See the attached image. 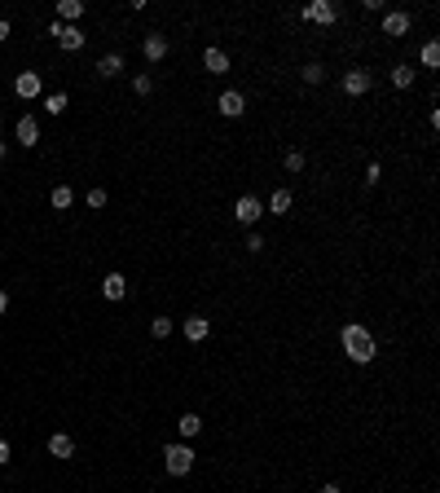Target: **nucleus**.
<instances>
[{"label":"nucleus","instance_id":"nucleus-1","mask_svg":"<svg viewBox=\"0 0 440 493\" xmlns=\"http://www.w3.org/2000/svg\"><path fill=\"white\" fill-rule=\"evenodd\" d=\"M339 348H344V357L352 361V366H370V361L379 357V335H374L366 322H344Z\"/></svg>","mask_w":440,"mask_h":493},{"label":"nucleus","instance_id":"nucleus-2","mask_svg":"<svg viewBox=\"0 0 440 493\" xmlns=\"http://www.w3.org/2000/svg\"><path fill=\"white\" fill-rule=\"evenodd\" d=\"M163 471L168 475H189L194 471V449L189 445H168L163 449Z\"/></svg>","mask_w":440,"mask_h":493},{"label":"nucleus","instance_id":"nucleus-3","mask_svg":"<svg viewBox=\"0 0 440 493\" xmlns=\"http://www.w3.org/2000/svg\"><path fill=\"white\" fill-rule=\"evenodd\" d=\"M48 36H53L67 53H79V48L88 44V36H84V27H67V22H48Z\"/></svg>","mask_w":440,"mask_h":493},{"label":"nucleus","instance_id":"nucleus-4","mask_svg":"<svg viewBox=\"0 0 440 493\" xmlns=\"http://www.w3.org/2000/svg\"><path fill=\"white\" fill-rule=\"evenodd\" d=\"M260 216H265V203H260L255 194H238V199H234V221H238L242 229H251Z\"/></svg>","mask_w":440,"mask_h":493},{"label":"nucleus","instance_id":"nucleus-5","mask_svg":"<svg viewBox=\"0 0 440 493\" xmlns=\"http://www.w3.org/2000/svg\"><path fill=\"white\" fill-rule=\"evenodd\" d=\"M300 18H304V22H313V27H335L339 9L331 5V0H308V5L300 9Z\"/></svg>","mask_w":440,"mask_h":493},{"label":"nucleus","instance_id":"nucleus-6","mask_svg":"<svg viewBox=\"0 0 440 493\" xmlns=\"http://www.w3.org/2000/svg\"><path fill=\"white\" fill-rule=\"evenodd\" d=\"M410 27H414V18L405 9H387L383 13V36L387 40H405V36H410Z\"/></svg>","mask_w":440,"mask_h":493},{"label":"nucleus","instance_id":"nucleus-7","mask_svg":"<svg viewBox=\"0 0 440 493\" xmlns=\"http://www.w3.org/2000/svg\"><path fill=\"white\" fill-rule=\"evenodd\" d=\"M374 88V75L366 71V67H352V71H344V97H366Z\"/></svg>","mask_w":440,"mask_h":493},{"label":"nucleus","instance_id":"nucleus-8","mask_svg":"<svg viewBox=\"0 0 440 493\" xmlns=\"http://www.w3.org/2000/svg\"><path fill=\"white\" fill-rule=\"evenodd\" d=\"M216 110L225 114V119H242V114H247V97H242L238 88H225L216 97Z\"/></svg>","mask_w":440,"mask_h":493},{"label":"nucleus","instance_id":"nucleus-9","mask_svg":"<svg viewBox=\"0 0 440 493\" xmlns=\"http://www.w3.org/2000/svg\"><path fill=\"white\" fill-rule=\"evenodd\" d=\"M13 93H18L22 102H36V97L44 93V84H40L36 71H18V79H13Z\"/></svg>","mask_w":440,"mask_h":493},{"label":"nucleus","instance_id":"nucleus-10","mask_svg":"<svg viewBox=\"0 0 440 493\" xmlns=\"http://www.w3.org/2000/svg\"><path fill=\"white\" fill-rule=\"evenodd\" d=\"M203 67H207V75H229V53H225V48H216V44H207L203 48Z\"/></svg>","mask_w":440,"mask_h":493},{"label":"nucleus","instance_id":"nucleus-11","mask_svg":"<svg viewBox=\"0 0 440 493\" xmlns=\"http://www.w3.org/2000/svg\"><path fill=\"white\" fill-rule=\"evenodd\" d=\"M181 331H185V339H189V343H203V339L211 335V317H203V313H189Z\"/></svg>","mask_w":440,"mask_h":493},{"label":"nucleus","instance_id":"nucleus-12","mask_svg":"<svg viewBox=\"0 0 440 493\" xmlns=\"http://www.w3.org/2000/svg\"><path fill=\"white\" fill-rule=\"evenodd\" d=\"M168 36H159V31H150V36H145L141 40V53H145V62H163V58H168Z\"/></svg>","mask_w":440,"mask_h":493},{"label":"nucleus","instance_id":"nucleus-13","mask_svg":"<svg viewBox=\"0 0 440 493\" xmlns=\"http://www.w3.org/2000/svg\"><path fill=\"white\" fill-rule=\"evenodd\" d=\"M102 295H106L110 304H119L124 295H128V277H124V273H106V277H102Z\"/></svg>","mask_w":440,"mask_h":493},{"label":"nucleus","instance_id":"nucleus-14","mask_svg":"<svg viewBox=\"0 0 440 493\" xmlns=\"http://www.w3.org/2000/svg\"><path fill=\"white\" fill-rule=\"evenodd\" d=\"M13 133H18V141H22L27 150H31V145L40 141V124H36V114H22V119L13 124Z\"/></svg>","mask_w":440,"mask_h":493},{"label":"nucleus","instance_id":"nucleus-15","mask_svg":"<svg viewBox=\"0 0 440 493\" xmlns=\"http://www.w3.org/2000/svg\"><path fill=\"white\" fill-rule=\"evenodd\" d=\"M97 75H102V79L124 75V53H119V48H115V53H106V58H97Z\"/></svg>","mask_w":440,"mask_h":493},{"label":"nucleus","instance_id":"nucleus-16","mask_svg":"<svg viewBox=\"0 0 440 493\" xmlns=\"http://www.w3.org/2000/svg\"><path fill=\"white\" fill-rule=\"evenodd\" d=\"M176 432H181L185 440H194V436H203V414H194V409H185L181 419H176Z\"/></svg>","mask_w":440,"mask_h":493},{"label":"nucleus","instance_id":"nucleus-17","mask_svg":"<svg viewBox=\"0 0 440 493\" xmlns=\"http://www.w3.org/2000/svg\"><path fill=\"white\" fill-rule=\"evenodd\" d=\"M48 454H53V458H62V463H67V458L75 454V440H71L67 432H53V436H48Z\"/></svg>","mask_w":440,"mask_h":493},{"label":"nucleus","instance_id":"nucleus-18","mask_svg":"<svg viewBox=\"0 0 440 493\" xmlns=\"http://www.w3.org/2000/svg\"><path fill=\"white\" fill-rule=\"evenodd\" d=\"M414 75H418L414 62H396V67H392V88H401V93L414 88Z\"/></svg>","mask_w":440,"mask_h":493},{"label":"nucleus","instance_id":"nucleus-19","mask_svg":"<svg viewBox=\"0 0 440 493\" xmlns=\"http://www.w3.org/2000/svg\"><path fill=\"white\" fill-rule=\"evenodd\" d=\"M282 168H286L291 176H300V172H308V155L300 150V145H291V150L282 155Z\"/></svg>","mask_w":440,"mask_h":493},{"label":"nucleus","instance_id":"nucleus-20","mask_svg":"<svg viewBox=\"0 0 440 493\" xmlns=\"http://www.w3.org/2000/svg\"><path fill=\"white\" fill-rule=\"evenodd\" d=\"M79 18H84V5H79V0H58V22L75 27Z\"/></svg>","mask_w":440,"mask_h":493},{"label":"nucleus","instance_id":"nucleus-21","mask_svg":"<svg viewBox=\"0 0 440 493\" xmlns=\"http://www.w3.org/2000/svg\"><path fill=\"white\" fill-rule=\"evenodd\" d=\"M291 203H295V194H291V190H273V199L265 203V211H273V216H286Z\"/></svg>","mask_w":440,"mask_h":493},{"label":"nucleus","instance_id":"nucleus-22","mask_svg":"<svg viewBox=\"0 0 440 493\" xmlns=\"http://www.w3.org/2000/svg\"><path fill=\"white\" fill-rule=\"evenodd\" d=\"M48 203H53V211H71L75 190H71V185H53V190H48Z\"/></svg>","mask_w":440,"mask_h":493},{"label":"nucleus","instance_id":"nucleus-23","mask_svg":"<svg viewBox=\"0 0 440 493\" xmlns=\"http://www.w3.org/2000/svg\"><path fill=\"white\" fill-rule=\"evenodd\" d=\"M418 62H422L427 71H436V67H440V44H436V40H427V44H422V53H418Z\"/></svg>","mask_w":440,"mask_h":493},{"label":"nucleus","instance_id":"nucleus-24","mask_svg":"<svg viewBox=\"0 0 440 493\" xmlns=\"http://www.w3.org/2000/svg\"><path fill=\"white\" fill-rule=\"evenodd\" d=\"M300 79H304V84H321V79H326V67H321V62H304V71H300Z\"/></svg>","mask_w":440,"mask_h":493},{"label":"nucleus","instance_id":"nucleus-25","mask_svg":"<svg viewBox=\"0 0 440 493\" xmlns=\"http://www.w3.org/2000/svg\"><path fill=\"white\" fill-rule=\"evenodd\" d=\"M67 106H71V97H67V93H48V97H44V110H48V114H62Z\"/></svg>","mask_w":440,"mask_h":493},{"label":"nucleus","instance_id":"nucleus-26","mask_svg":"<svg viewBox=\"0 0 440 493\" xmlns=\"http://www.w3.org/2000/svg\"><path fill=\"white\" fill-rule=\"evenodd\" d=\"M133 93H137V97H150V93H154V75H145V71L133 75Z\"/></svg>","mask_w":440,"mask_h":493},{"label":"nucleus","instance_id":"nucleus-27","mask_svg":"<svg viewBox=\"0 0 440 493\" xmlns=\"http://www.w3.org/2000/svg\"><path fill=\"white\" fill-rule=\"evenodd\" d=\"M265 234H255V229H251V234H247V242H242V251H247V256H260V251H265Z\"/></svg>","mask_w":440,"mask_h":493},{"label":"nucleus","instance_id":"nucleus-28","mask_svg":"<svg viewBox=\"0 0 440 493\" xmlns=\"http://www.w3.org/2000/svg\"><path fill=\"white\" fill-rule=\"evenodd\" d=\"M150 335L154 339H168L172 335V317H150Z\"/></svg>","mask_w":440,"mask_h":493},{"label":"nucleus","instance_id":"nucleus-29","mask_svg":"<svg viewBox=\"0 0 440 493\" xmlns=\"http://www.w3.org/2000/svg\"><path fill=\"white\" fill-rule=\"evenodd\" d=\"M84 203H88L93 211H102V207H106V190H102V185H93V190L84 194Z\"/></svg>","mask_w":440,"mask_h":493},{"label":"nucleus","instance_id":"nucleus-30","mask_svg":"<svg viewBox=\"0 0 440 493\" xmlns=\"http://www.w3.org/2000/svg\"><path fill=\"white\" fill-rule=\"evenodd\" d=\"M379 180H383V163L370 159V163H366V185H379Z\"/></svg>","mask_w":440,"mask_h":493},{"label":"nucleus","instance_id":"nucleus-31","mask_svg":"<svg viewBox=\"0 0 440 493\" xmlns=\"http://www.w3.org/2000/svg\"><path fill=\"white\" fill-rule=\"evenodd\" d=\"M317 493H344V485H335V480H326V485H321Z\"/></svg>","mask_w":440,"mask_h":493},{"label":"nucleus","instance_id":"nucleus-32","mask_svg":"<svg viewBox=\"0 0 440 493\" xmlns=\"http://www.w3.org/2000/svg\"><path fill=\"white\" fill-rule=\"evenodd\" d=\"M9 463V440H0V467Z\"/></svg>","mask_w":440,"mask_h":493},{"label":"nucleus","instance_id":"nucleus-33","mask_svg":"<svg viewBox=\"0 0 440 493\" xmlns=\"http://www.w3.org/2000/svg\"><path fill=\"white\" fill-rule=\"evenodd\" d=\"M9 31H13V27H9L5 18H0V44H5V40H9Z\"/></svg>","mask_w":440,"mask_h":493},{"label":"nucleus","instance_id":"nucleus-34","mask_svg":"<svg viewBox=\"0 0 440 493\" xmlns=\"http://www.w3.org/2000/svg\"><path fill=\"white\" fill-rule=\"evenodd\" d=\"M5 313H9V295L0 291V317H5Z\"/></svg>","mask_w":440,"mask_h":493},{"label":"nucleus","instance_id":"nucleus-35","mask_svg":"<svg viewBox=\"0 0 440 493\" xmlns=\"http://www.w3.org/2000/svg\"><path fill=\"white\" fill-rule=\"evenodd\" d=\"M5 155H9V150H5V141H0V163H5Z\"/></svg>","mask_w":440,"mask_h":493},{"label":"nucleus","instance_id":"nucleus-36","mask_svg":"<svg viewBox=\"0 0 440 493\" xmlns=\"http://www.w3.org/2000/svg\"><path fill=\"white\" fill-rule=\"evenodd\" d=\"M0 133H5V124H0Z\"/></svg>","mask_w":440,"mask_h":493}]
</instances>
